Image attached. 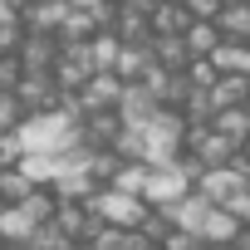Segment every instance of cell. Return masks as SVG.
I'll return each instance as SVG.
<instances>
[{
	"instance_id": "30",
	"label": "cell",
	"mask_w": 250,
	"mask_h": 250,
	"mask_svg": "<svg viewBox=\"0 0 250 250\" xmlns=\"http://www.w3.org/2000/svg\"><path fill=\"white\" fill-rule=\"evenodd\" d=\"M79 250H98V245H88V240H83V245H79Z\"/></svg>"
},
{
	"instance_id": "23",
	"label": "cell",
	"mask_w": 250,
	"mask_h": 250,
	"mask_svg": "<svg viewBox=\"0 0 250 250\" xmlns=\"http://www.w3.org/2000/svg\"><path fill=\"white\" fill-rule=\"evenodd\" d=\"M25 157H30V152H25L20 133H0V172H15Z\"/></svg>"
},
{
	"instance_id": "19",
	"label": "cell",
	"mask_w": 250,
	"mask_h": 250,
	"mask_svg": "<svg viewBox=\"0 0 250 250\" xmlns=\"http://www.w3.org/2000/svg\"><path fill=\"white\" fill-rule=\"evenodd\" d=\"M20 206H25V211H30L40 226H49V221L59 216V191H54V187H35V191H30Z\"/></svg>"
},
{
	"instance_id": "5",
	"label": "cell",
	"mask_w": 250,
	"mask_h": 250,
	"mask_svg": "<svg viewBox=\"0 0 250 250\" xmlns=\"http://www.w3.org/2000/svg\"><path fill=\"white\" fill-rule=\"evenodd\" d=\"M196 191H201V196H211L216 206H230L235 196H245V191H250V177H245L235 162H230V167H211V172L196 182Z\"/></svg>"
},
{
	"instance_id": "6",
	"label": "cell",
	"mask_w": 250,
	"mask_h": 250,
	"mask_svg": "<svg viewBox=\"0 0 250 250\" xmlns=\"http://www.w3.org/2000/svg\"><path fill=\"white\" fill-rule=\"evenodd\" d=\"M123 93H128V79H118L113 69H103V74H93V83H88L79 98H83L88 113H108V108L123 103Z\"/></svg>"
},
{
	"instance_id": "10",
	"label": "cell",
	"mask_w": 250,
	"mask_h": 250,
	"mask_svg": "<svg viewBox=\"0 0 250 250\" xmlns=\"http://www.w3.org/2000/svg\"><path fill=\"white\" fill-rule=\"evenodd\" d=\"M152 59L172 74H187L191 64V49H187V35H152Z\"/></svg>"
},
{
	"instance_id": "9",
	"label": "cell",
	"mask_w": 250,
	"mask_h": 250,
	"mask_svg": "<svg viewBox=\"0 0 250 250\" xmlns=\"http://www.w3.org/2000/svg\"><path fill=\"white\" fill-rule=\"evenodd\" d=\"M123 133H128V123L118 118V108H108V113H88V123H83L88 147H118Z\"/></svg>"
},
{
	"instance_id": "2",
	"label": "cell",
	"mask_w": 250,
	"mask_h": 250,
	"mask_svg": "<svg viewBox=\"0 0 250 250\" xmlns=\"http://www.w3.org/2000/svg\"><path fill=\"white\" fill-rule=\"evenodd\" d=\"M88 211L98 216V221H108V226H133V230H143V221H147V201L143 196H133V191H118V187H98V196L88 201Z\"/></svg>"
},
{
	"instance_id": "24",
	"label": "cell",
	"mask_w": 250,
	"mask_h": 250,
	"mask_svg": "<svg viewBox=\"0 0 250 250\" xmlns=\"http://www.w3.org/2000/svg\"><path fill=\"white\" fill-rule=\"evenodd\" d=\"M187 79H191V88H216L221 69H216L211 59H191V64H187Z\"/></svg>"
},
{
	"instance_id": "29",
	"label": "cell",
	"mask_w": 250,
	"mask_h": 250,
	"mask_svg": "<svg viewBox=\"0 0 250 250\" xmlns=\"http://www.w3.org/2000/svg\"><path fill=\"white\" fill-rule=\"evenodd\" d=\"M0 250H10V240H5V235H0Z\"/></svg>"
},
{
	"instance_id": "32",
	"label": "cell",
	"mask_w": 250,
	"mask_h": 250,
	"mask_svg": "<svg viewBox=\"0 0 250 250\" xmlns=\"http://www.w3.org/2000/svg\"><path fill=\"white\" fill-rule=\"evenodd\" d=\"M0 216H5V201H0Z\"/></svg>"
},
{
	"instance_id": "15",
	"label": "cell",
	"mask_w": 250,
	"mask_h": 250,
	"mask_svg": "<svg viewBox=\"0 0 250 250\" xmlns=\"http://www.w3.org/2000/svg\"><path fill=\"white\" fill-rule=\"evenodd\" d=\"M226 40H250V0H226V10L216 15Z\"/></svg>"
},
{
	"instance_id": "28",
	"label": "cell",
	"mask_w": 250,
	"mask_h": 250,
	"mask_svg": "<svg viewBox=\"0 0 250 250\" xmlns=\"http://www.w3.org/2000/svg\"><path fill=\"white\" fill-rule=\"evenodd\" d=\"M206 250H240V245H206Z\"/></svg>"
},
{
	"instance_id": "12",
	"label": "cell",
	"mask_w": 250,
	"mask_h": 250,
	"mask_svg": "<svg viewBox=\"0 0 250 250\" xmlns=\"http://www.w3.org/2000/svg\"><path fill=\"white\" fill-rule=\"evenodd\" d=\"M211 98H216V113L221 108H245L250 103V74H221Z\"/></svg>"
},
{
	"instance_id": "21",
	"label": "cell",
	"mask_w": 250,
	"mask_h": 250,
	"mask_svg": "<svg viewBox=\"0 0 250 250\" xmlns=\"http://www.w3.org/2000/svg\"><path fill=\"white\" fill-rule=\"evenodd\" d=\"M30 250H79V240H74V235H64V230L49 221V226H40V230H35Z\"/></svg>"
},
{
	"instance_id": "20",
	"label": "cell",
	"mask_w": 250,
	"mask_h": 250,
	"mask_svg": "<svg viewBox=\"0 0 250 250\" xmlns=\"http://www.w3.org/2000/svg\"><path fill=\"white\" fill-rule=\"evenodd\" d=\"M30 123V108L20 93H0V133H20Z\"/></svg>"
},
{
	"instance_id": "7",
	"label": "cell",
	"mask_w": 250,
	"mask_h": 250,
	"mask_svg": "<svg viewBox=\"0 0 250 250\" xmlns=\"http://www.w3.org/2000/svg\"><path fill=\"white\" fill-rule=\"evenodd\" d=\"M157 113H162L157 93L147 83H128V93H123V103H118V118L128 123V128H143V123H152Z\"/></svg>"
},
{
	"instance_id": "14",
	"label": "cell",
	"mask_w": 250,
	"mask_h": 250,
	"mask_svg": "<svg viewBox=\"0 0 250 250\" xmlns=\"http://www.w3.org/2000/svg\"><path fill=\"white\" fill-rule=\"evenodd\" d=\"M20 59H25V69H54L59 64V40L54 35H30L20 44Z\"/></svg>"
},
{
	"instance_id": "8",
	"label": "cell",
	"mask_w": 250,
	"mask_h": 250,
	"mask_svg": "<svg viewBox=\"0 0 250 250\" xmlns=\"http://www.w3.org/2000/svg\"><path fill=\"white\" fill-rule=\"evenodd\" d=\"M211 206H216V201H211V196H201V191L191 187V191H187V196H182L177 206H162V211H167V216H172V221H177L182 230H196V235H201V226H206Z\"/></svg>"
},
{
	"instance_id": "13",
	"label": "cell",
	"mask_w": 250,
	"mask_h": 250,
	"mask_svg": "<svg viewBox=\"0 0 250 250\" xmlns=\"http://www.w3.org/2000/svg\"><path fill=\"white\" fill-rule=\"evenodd\" d=\"M40 230V221L25 211V206H5V216H0V235H5L10 245H30Z\"/></svg>"
},
{
	"instance_id": "11",
	"label": "cell",
	"mask_w": 250,
	"mask_h": 250,
	"mask_svg": "<svg viewBox=\"0 0 250 250\" xmlns=\"http://www.w3.org/2000/svg\"><path fill=\"white\" fill-rule=\"evenodd\" d=\"M221 44H226V35H221L216 20H191V25H187V49H191V59H211Z\"/></svg>"
},
{
	"instance_id": "16",
	"label": "cell",
	"mask_w": 250,
	"mask_h": 250,
	"mask_svg": "<svg viewBox=\"0 0 250 250\" xmlns=\"http://www.w3.org/2000/svg\"><path fill=\"white\" fill-rule=\"evenodd\" d=\"M187 25H191L187 5H172V0L152 5V35H187Z\"/></svg>"
},
{
	"instance_id": "17",
	"label": "cell",
	"mask_w": 250,
	"mask_h": 250,
	"mask_svg": "<svg viewBox=\"0 0 250 250\" xmlns=\"http://www.w3.org/2000/svg\"><path fill=\"white\" fill-rule=\"evenodd\" d=\"M211 128H216V133H226L235 147H250V113H245V108H221Z\"/></svg>"
},
{
	"instance_id": "18",
	"label": "cell",
	"mask_w": 250,
	"mask_h": 250,
	"mask_svg": "<svg viewBox=\"0 0 250 250\" xmlns=\"http://www.w3.org/2000/svg\"><path fill=\"white\" fill-rule=\"evenodd\" d=\"M88 49H93V64H98V69H118V59H123L118 30H98V35L88 40Z\"/></svg>"
},
{
	"instance_id": "26",
	"label": "cell",
	"mask_w": 250,
	"mask_h": 250,
	"mask_svg": "<svg viewBox=\"0 0 250 250\" xmlns=\"http://www.w3.org/2000/svg\"><path fill=\"white\" fill-rule=\"evenodd\" d=\"M226 10V0H187V15L191 20H216Z\"/></svg>"
},
{
	"instance_id": "27",
	"label": "cell",
	"mask_w": 250,
	"mask_h": 250,
	"mask_svg": "<svg viewBox=\"0 0 250 250\" xmlns=\"http://www.w3.org/2000/svg\"><path fill=\"white\" fill-rule=\"evenodd\" d=\"M143 250H167V245H157V240H147V245H143Z\"/></svg>"
},
{
	"instance_id": "1",
	"label": "cell",
	"mask_w": 250,
	"mask_h": 250,
	"mask_svg": "<svg viewBox=\"0 0 250 250\" xmlns=\"http://www.w3.org/2000/svg\"><path fill=\"white\" fill-rule=\"evenodd\" d=\"M83 138V123L59 103V108H44V113H30V123L20 128V143H25V152H35V157H49V152H64V147H74Z\"/></svg>"
},
{
	"instance_id": "33",
	"label": "cell",
	"mask_w": 250,
	"mask_h": 250,
	"mask_svg": "<svg viewBox=\"0 0 250 250\" xmlns=\"http://www.w3.org/2000/svg\"><path fill=\"white\" fill-rule=\"evenodd\" d=\"M245 113H250V103H245Z\"/></svg>"
},
{
	"instance_id": "25",
	"label": "cell",
	"mask_w": 250,
	"mask_h": 250,
	"mask_svg": "<svg viewBox=\"0 0 250 250\" xmlns=\"http://www.w3.org/2000/svg\"><path fill=\"white\" fill-rule=\"evenodd\" d=\"M162 245H167V250H206V240H201L196 230H182V226H177V230H172Z\"/></svg>"
},
{
	"instance_id": "4",
	"label": "cell",
	"mask_w": 250,
	"mask_h": 250,
	"mask_svg": "<svg viewBox=\"0 0 250 250\" xmlns=\"http://www.w3.org/2000/svg\"><path fill=\"white\" fill-rule=\"evenodd\" d=\"M187 191H191V182L182 177L177 162L172 167H147V177H143V201L147 206H177Z\"/></svg>"
},
{
	"instance_id": "3",
	"label": "cell",
	"mask_w": 250,
	"mask_h": 250,
	"mask_svg": "<svg viewBox=\"0 0 250 250\" xmlns=\"http://www.w3.org/2000/svg\"><path fill=\"white\" fill-rule=\"evenodd\" d=\"M93 74H103L93 64V49L88 44H59V64H54V79L64 93H83L93 83Z\"/></svg>"
},
{
	"instance_id": "22",
	"label": "cell",
	"mask_w": 250,
	"mask_h": 250,
	"mask_svg": "<svg viewBox=\"0 0 250 250\" xmlns=\"http://www.w3.org/2000/svg\"><path fill=\"white\" fill-rule=\"evenodd\" d=\"M25 74H30V69H25V59H20V49H15V54H0V93H15Z\"/></svg>"
},
{
	"instance_id": "31",
	"label": "cell",
	"mask_w": 250,
	"mask_h": 250,
	"mask_svg": "<svg viewBox=\"0 0 250 250\" xmlns=\"http://www.w3.org/2000/svg\"><path fill=\"white\" fill-rule=\"evenodd\" d=\"M172 5H187V0H172Z\"/></svg>"
}]
</instances>
